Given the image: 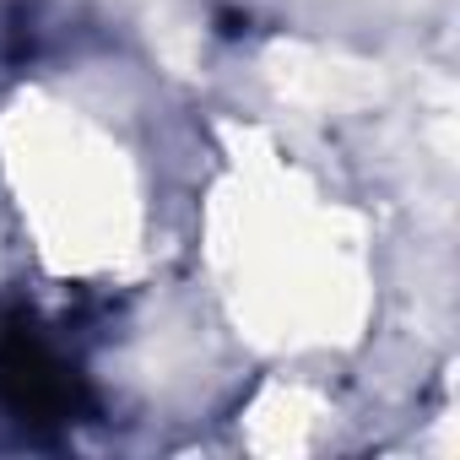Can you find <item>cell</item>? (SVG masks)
Segmentation results:
<instances>
[{"label":"cell","mask_w":460,"mask_h":460,"mask_svg":"<svg viewBox=\"0 0 460 460\" xmlns=\"http://www.w3.org/2000/svg\"><path fill=\"white\" fill-rule=\"evenodd\" d=\"M0 401L22 422H66L82 390H76V374L33 331H6L0 336Z\"/></svg>","instance_id":"6da1fadb"}]
</instances>
